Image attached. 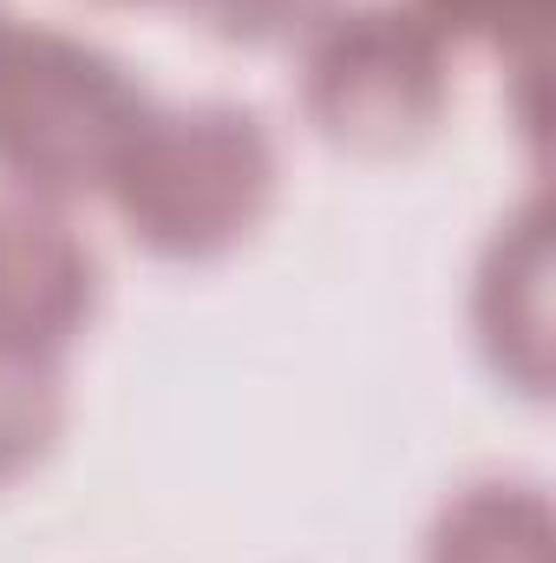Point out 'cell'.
Returning a JSON list of instances; mask_svg holds the SVG:
<instances>
[{
  "mask_svg": "<svg viewBox=\"0 0 556 563\" xmlns=\"http://www.w3.org/2000/svg\"><path fill=\"white\" fill-rule=\"evenodd\" d=\"M281 184L276 139L256 106L197 99L151 106L105 197L119 223L164 263H216L256 236Z\"/></svg>",
  "mask_w": 556,
  "mask_h": 563,
  "instance_id": "1",
  "label": "cell"
},
{
  "mask_svg": "<svg viewBox=\"0 0 556 563\" xmlns=\"http://www.w3.org/2000/svg\"><path fill=\"white\" fill-rule=\"evenodd\" d=\"M144 86L92 40L20 26L0 33V177L20 197L73 203L112 184L132 132L144 125Z\"/></svg>",
  "mask_w": 556,
  "mask_h": 563,
  "instance_id": "2",
  "label": "cell"
},
{
  "mask_svg": "<svg viewBox=\"0 0 556 563\" xmlns=\"http://www.w3.org/2000/svg\"><path fill=\"white\" fill-rule=\"evenodd\" d=\"M301 119L354 157H400L432 139L452 99L445 33L419 20L407 0L327 7L301 33L294 59Z\"/></svg>",
  "mask_w": 556,
  "mask_h": 563,
  "instance_id": "3",
  "label": "cell"
},
{
  "mask_svg": "<svg viewBox=\"0 0 556 563\" xmlns=\"http://www.w3.org/2000/svg\"><path fill=\"white\" fill-rule=\"evenodd\" d=\"M99 308V256L59 203L0 197V354L59 367Z\"/></svg>",
  "mask_w": 556,
  "mask_h": 563,
  "instance_id": "4",
  "label": "cell"
},
{
  "mask_svg": "<svg viewBox=\"0 0 556 563\" xmlns=\"http://www.w3.org/2000/svg\"><path fill=\"white\" fill-rule=\"evenodd\" d=\"M471 328L485 361L518 387V394H544L551 387V210L544 197H531L518 217L498 223L478 288H471Z\"/></svg>",
  "mask_w": 556,
  "mask_h": 563,
  "instance_id": "5",
  "label": "cell"
},
{
  "mask_svg": "<svg viewBox=\"0 0 556 563\" xmlns=\"http://www.w3.org/2000/svg\"><path fill=\"white\" fill-rule=\"evenodd\" d=\"M551 498L524 478H478L432 518L425 563H551Z\"/></svg>",
  "mask_w": 556,
  "mask_h": 563,
  "instance_id": "6",
  "label": "cell"
},
{
  "mask_svg": "<svg viewBox=\"0 0 556 563\" xmlns=\"http://www.w3.org/2000/svg\"><path fill=\"white\" fill-rule=\"evenodd\" d=\"M59 426H66L59 367L0 354V485L20 478L26 465H40V459L53 452Z\"/></svg>",
  "mask_w": 556,
  "mask_h": 563,
  "instance_id": "7",
  "label": "cell"
},
{
  "mask_svg": "<svg viewBox=\"0 0 556 563\" xmlns=\"http://www.w3.org/2000/svg\"><path fill=\"white\" fill-rule=\"evenodd\" d=\"M407 7L445 40H478L498 53H537L551 20V0H407Z\"/></svg>",
  "mask_w": 556,
  "mask_h": 563,
  "instance_id": "8",
  "label": "cell"
},
{
  "mask_svg": "<svg viewBox=\"0 0 556 563\" xmlns=\"http://www.w3.org/2000/svg\"><path fill=\"white\" fill-rule=\"evenodd\" d=\"M210 33L243 40V46H269V40H301L334 0H184Z\"/></svg>",
  "mask_w": 556,
  "mask_h": 563,
  "instance_id": "9",
  "label": "cell"
},
{
  "mask_svg": "<svg viewBox=\"0 0 556 563\" xmlns=\"http://www.w3.org/2000/svg\"><path fill=\"white\" fill-rule=\"evenodd\" d=\"M7 20H13V13H7V7H0V33H7Z\"/></svg>",
  "mask_w": 556,
  "mask_h": 563,
  "instance_id": "10",
  "label": "cell"
}]
</instances>
